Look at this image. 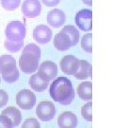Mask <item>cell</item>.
Listing matches in <instances>:
<instances>
[{"instance_id": "cell-28", "label": "cell", "mask_w": 113, "mask_h": 128, "mask_svg": "<svg viewBox=\"0 0 113 128\" xmlns=\"http://www.w3.org/2000/svg\"><path fill=\"white\" fill-rule=\"evenodd\" d=\"M8 102H9V95H8V93L5 90L0 89V108L6 106L7 104H8Z\"/></svg>"}, {"instance_id": "cell-10", "label": "cell", "mask_w": 113, "mask_h": 128, "mask_svg": "<svg viewBox=\"0 0 113 128\" xmlns=\"http://www.w3.org/2000/svg\"><path fill=\"white\" fill-rule=\"evenodd\" d=\"M53 36L52 30L46 25H39L33 30V39L41 45L47 44L51 41Z\"/></svg>"}, {"instance_id": "cell-29", "label": "cell", "mask_w": 113, "mask_h": 128, "mask_svg": "<svg viewBox=\"0 0 113 128\" xmlns=\"http://www.w3.org/2000/svg\"><path fill=\"white\" fill-rule=\"evenodd\" d=\"M41 2L46 7H52V8H54V7L59 5L60 0H41Z\"/></svg>"}, {"instance_id": "cell-17", "label": "cell", "mask_w": 113, "mask_h": 128, "mask_svg": "<svg viewBox=\"0 0 113 128\" xmlns=\"http://www.w3.org/2000/svg\"><path fill=\"white\" fill-rule=\"evenodd\" d=\"M16 68V61L11 55L0 56V73L3 74Z\"/></svg>"}, {"instance_id": "cell-12", "label": "cell", "mask_w": 113, "mask_h": 128, "mask_svg": "<svg viewBox=\"0 0 113 128\" xmlns=\"http://www.w3.org/2000/svg\"><path fill=\"white\" fill-rule=\"evenodd\" d=\"M77 122V117L71 111H65L58 118V125L59 128H75Z\"/></svg>"}, {"instance_id": "cell-1", "label": "cell", "mask_w": 113, "mask_h": 128, "mask_svg": "<svg viewBox=\"0 0 113 128\" xmlns=\"http://www.w3.org/2000/svg\"><path fill=\"white\" fill-rule=\"evenodd\" d=\"M50 96L57 102L62 105H69L75 99V91L72 82L66 77H59L50 86Z\"/></svg>"}, {"instance_id": "cell-9", "label": "cell", "mask_w": 113, "mask_h": 128, "mask_svg": "<svg viewBox=\"0 0 113 128\" xmlns=\"http://www.w3.org/2000/svg\"><path fill=\"white\" fill-rule=\"evenodd\" d=\"M41 12V5L39 0H25L22 5V12L27 18H36Z\"/></svg>"}, {"instance_id": "cell-24", "label": "cell", "mask_w": 113, "mask_h": 128, "mask_svg": "<svg viewBox=\"0 0 113 128\" xmlns=\"http://www.w3.org/2000/svg\"><path fill=\"white\" fill-rule=\"evenodd\" d=\"M21 3V0H1L2 8L6 10L12 12L18 8Z\"/></svg>"}, {"instance_id": "cell-19", "label": "cell", "mask_w": 113, "mask_h": 128, "mask_svg": "<svg viewBox=\"0 0 113 128\" xmlns=\"http://www.w3.org/2000/svg\"><path fill=\"white\" fill-rule=\"evenodd\" d=\"M60 32L66 33L68 36L71 38L73 46H76L77 43L79 42V39H80L79 30H77L75 26H72V25H68V26H65Z\"/></svg>"}, {"instance_id": "cell-22", "label": "cell", "mask_w": 113, "mask_h": 128, "mask_svg": "<svg viewBox=\"0 0 113 128\" xmlns=\"http://www.w3.org/2000/svg\"><path fill=\"white\" fill-rule=\"evenodd\" d=\"M1 75H2V78L5 82H7L8 84H12L19 79V70L16 68L13 70H10L9 72H6V73H3Z\"/></svg>"}, {"instance_id": "cell-4", "label": "cell", "mask_w": 113, "mask_h": 128, "mask_svg": "<svg viewBox=\"0 0 113 128\" xmlns=\"http://www.w3.org/2000/svg\"><path fill=\"white\" fill-rule=\"evenodd\" d=\"M16 104L21 109H32L36 104V96L29 89H23L16 95Z\"/></svg>"}, {"instance_id": "cell-30", "label": "cell", "mask_w": 113, "mask_h": 128, "mask_svg": "<svg viewBox=\"0 0 113 128\" xmlns=\"http://www.w3.org/2000/svg\"><path fill=\"white\" fill-rule=\"evenodd\" d=\"M82 2L87 6H89V7L92 6V0H82Z\"/></svg>"}, {"instance_id": "cell-25", "label": "cell", "mask_w": 113, "mask_h": 128, "mask_svg": "<svg viewBox=\"0 0 113 128\" xmlns=\"http://www.w3.org/2000/svg\"><path fill=\"white\" fill-rule=\"evenodd\" d=\"M23 52H28V53L36 55V56L41 58V48H40V46H37L36 44H34V43L27 44V46L24 48Z\"/></svg>"}, {"instance_id": "cell-31", "label": "cell", "mask_w": 113, "mask_h": 128, "mask_svg": "<svg viewBox=\"0 0 113 128\" xmlns=\"http://www.w3.org/2000/svg\"><path fill=\"white\" fill-rule=\"evenodd\" d=\"M0 82H1V79H0Z\"/></svg>"}, {"instance_id": "cell-16", "label": "cell", "mask_w": 113, "mask_h": 128, "mask_svg": "<svg viewBox=\"0 0 113 128\" xmlns=\"http://www.w3.org/2000/svg\"><path fill=\"white\" fill-rule=\"evenodd\" d=\"M92 74V66L91 64L87 62L86 60H80V66L74 77L77 80H86L89 77H91Z\"/></svg>"}, {"instance_id": "cell-11", "label": "cell", "mask_w": 113, "mask_h": 128, "mask_svg": "<svg viewBox=\"0 0 113 128\" xmlns=\"http://www.w3.org/2000/svg\"><path fill=\"white\" fill-rule=\"evenodd\" d=\"M66 21V15L61 10L53 9L47 14V23L55 28H59L63 26Z\"/></svg>"}, {"instance_id": "cell-23", "label": "cell", "mask_w": 113, "mask_h": 128, "mask_svg": "<svg viewBox=\"0 0 113 128\" xmlns=\"http://www.w3.org/2000/svg\"><path fill=\"white\" fill-rule=\"evenodd\" d=\"M4 46L6 48V50H8L9 52H17L21 48H23L24 41L14 42V41H9V40H6L4 43Z\"/></svg>"}, {"instance_id": "cell-21", "label": "cell", "mask_w": 113, "mask_h": 128, "mask_svg": "<svg viewBox=\"0 0 113 128\" xmlns=\"http://www.w3.org/2000/svg\"><path fill=\"white\" fill-rule=\"evenodd\" d=\"M81 116L87 122H92V102H88L81 108Z\"/></svg>"}, {"instance_id": "cell-14", "label": "cell", "mask_w": 113, "mask_h": 128, "mask_svg": "<svg viewBox=\"0 0 113 128\" xmlns=\"http://www.w3.org/2000/svg\"><path fill=\"white\" fill-rule=\"evenodd\" d=\"M77 95L82 101L90 102L92 99V84L91 82H82L77 86Z\"/></svg>"}, {"instance_id": "cell-13", "label": "cell", "mask_w": 113, "mask_h": 128, "mask_svg": "<svg viewBox=\"0 0 113 128\" xmlns=\"http://www.w3.org/2000/svg\"><path fill=\"white\" fill-rule=\"evenodd\" d=\"M54 46L59 51H66L73 46L71 38L64 32H59L54 37Z\"/></svg>"}, {"instance_id": "cell-18", "label": "cell", "mask_w": 113, "mask_h": 128, "mask_svg": "<svg viewBox=\"0 0 113 128\" xmlns=\"http://www.w3.org/2000/svg\"><path fill=\"white\" fill-rule=\"evenodd\" d=\"M2 114L8 116L9 119L11 120L14 127L18 126L19 124H21V122H22V114H21L20 110L17 109L14 106H9V107L5 108L2 111Z\"/></svg>"}, {"instance_id": "cell-8", "label": "cell", "mask_w": 113, "mask_h": 128, "mask_svg": "<svg viewBox=\"0 0 113 128\" xmlns=\"http://www.w3.org/2000/svg\"><path fill=\"white\" fill-rule=\"evenodd\" d=\"M38 74L43 80L51 82L58 75V66L55 64L54 62L45 61L43 63H41V66H39Z\"/></svg>"}, {"instance_id": "cell-2", "label": "cell", "mask_w": 113, "mask_h": 128, "mask_svg": "<svg viewBox=\"0 0 113 128\" xmlns=\"http://www.w3.org/2000/svg\"><path fill=\"white\" fill-rule=\"evenodd\" d=\"M5 35L7 40L9 41H24L26 37V27L21 21H11L6 27Z\"/></svg>"}, {"instance_id": "cell-3", "label": "cell", "mask_w": 113, "mask_h": 128, "mask_svg": "<svg viewBox=\"0 0 113 128\" xmlns=\"http://www.w3.org/2000/svg\"><path fill=\"white\" fill-rule=\"evenodd\" d=\"M40 59L41 58L36 55L28 52H23L19 59V66L24 73L32 74L39 68Z\"/></svg>"}, {"instance_id": "cell-20", "label": "cell", "mask_w": 113, "mask_h": 128, "mask_svg": "<svg viewBox=\"0 0 113 128\" xmlns=\"http://www.w3.org/2000/svg\"><path fill=\"white\" fill-rule=\"evenodd\" d=\"M81 48L84 51L88 53L92 52V34L87 33L81 38Z\"/></svg>"}, {"instance_id": "cell-7", "label": "cell", "mask_w": 113, "mask_h": 128, "mask_svg": "<svg viewBox=\"0 0 113 128\" xmlns=\"http://www.w3.org/2000/svg\"><path fill=\"white\" fill-rule=\"evenodd\" d=\"M59 66L63 73L67 75H75L79 68L80 60L77 59L74 55H66L60 60Z\"/></svg>"}, {"instance_id": "cell-5", "label": "cell", "mask_w": 113, "mask_h": 128, "mask_svg": "<svg viewBox=\"0 0 113 128\" xmlns=\"http://www.w3.org/2000/svg\"><path fill=\"white\" fill-rule=\"evenodd\" d=\"M75 25L83 32H90L92 30V12L90 9H83L75 15Z\"/></svg>"}, {"instance_id": "cell-15", "label": "cell", "mask_w": 113, "mask_h": 128, "mask_svg": "<svg viewBox=\"0 0 113 128\" xmlns=\"http://www.w3.org/2000/svg\"><path fill=\"white\" fill-rule=\"evenodd\" d=\"M48 81H45L39 75L38 73L33 74L30 79H29V86L34 91L37 92H42L49 86Z\"/></svg>"}, {"instance_id": "cell-26", "label": "cell", "mask_w": 113, "mask_h": 128, "mask_svg": "<svg viewBox=\"0 0 113 128\" xmlns=\"http://www.w3.org/2000/svg\"><path fill=\"white\" fill-rule=\"evenodd\" d=\"M22 128H41V124L37 119H27L23 122Z\"/></svg>"}, {"instance_id": "cell-6", "label": "cell", "mask_w": 113, "mask_h": 128, "mask_svg": "<svg viewBox=\"0 0 113 128\" xmlns=\"http://www.w3.org/2000/svg\"><path fill=\"white\" fill-rule=\"evenodd\" d=\"M36 115L41 122H49L56 115V107L52 102H41L36 107Z\"/></svg>"}, {"instance_id": "cell-27", "label": "cell", "mask_w": 113, "mask_h": 128, "mask_svg": "<svg viewBox=\"0 0 113 128\" xmlns=\"http://www.w3.org/2000/svg\"><path fill=\"white\" fill-rule=\"evenodd\" d=\"M11 120L6 115H0V128H13Z\"/></svg>"}]
</instances>
